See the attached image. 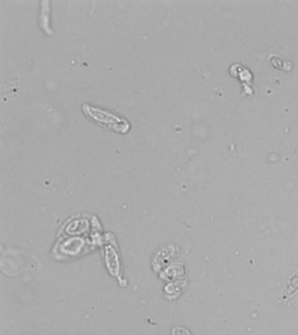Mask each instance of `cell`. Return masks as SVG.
Returning <instances> with one entry per match:
<instances>
[{"mask_svg":"<svg viewBox=\"0 0 298 335\" xmlns=\"http://www.w3.org/2000/svg\"><path fill=\"white\" fill-rule=\"evenodd\" d=\"M172 335H191V333L186 328L180 326H177L172 328Z\"/></svg>","mask_w":298,"mask_h":335,"instance_id":"3957f363","label":"cell"},{"mask_svg":"<svg viewBox=\"0 0 298 335\" xmlns=\"http://www.w3.org/2000/svg\"><path fill=\"white\" fill-rule=\"evenodd\" d=\"M271 65L277 68V69L281 70V71H291L292 68V63L291 61H288L286 59L280 58L278 56H271L270 59Z\"/></svg>","mask_w":298,"mask_h":335,"instance_id":"7a4b0ae2","label":"cell"},{"mask_svg":"<svg viewBox=\"0 0 298 335\" xmlns=\"http://www.w3.org/2000/svg\"><path fill=\"white\" fill-rule=\"evenodd\" d=\"M105 261L109 272L113 275H118L120 271V262L118 255L112 247L106 248Z\"/></svg>","mask_w":298,"mask_h":335,"instance_id":"6da1fadb","label":"cell"}]
</instances>
